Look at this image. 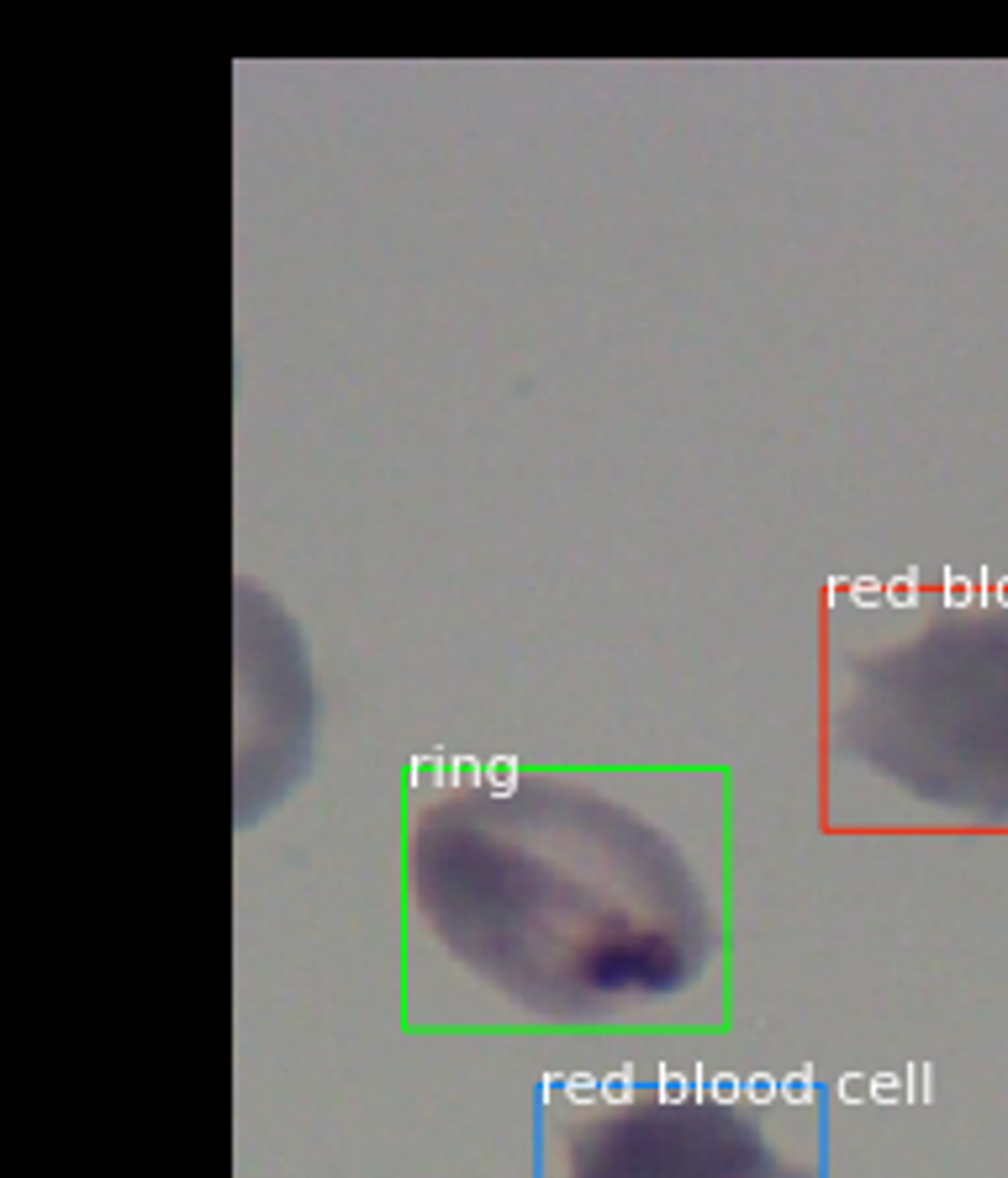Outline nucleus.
<instances>
[{
	"label": "nucleus",
	"instance_id": "1",
	"mask_svg": "<svg viewBox=\"0 0 1008 1178\" xmlns=\"http://www.w3.org/2000/svg\"><path fill=\"white\" fill-rule=\"evenodd\" d=\"M718 771L497 766L401 835V1025L417 1036H718Z\"/></svg>",
	"mask_w": 1008,
	"mask_h": 1178
},
{
	"label": "nucleus",
	"instance_id": "2",
	"mask_svg": "<svg viewBox=\"0 0 1008 1178\" xmlns=\"http://www.w3.org/2000/svg\"><path fill=\"white\" fill-rule=\"evenodd\" d=\"M539 1178H824L819 1105L671 1078L555 1089Z\"/></svg>",
	"mask_w": 1008,
	"mask_h": 1178
}]
</instances>
